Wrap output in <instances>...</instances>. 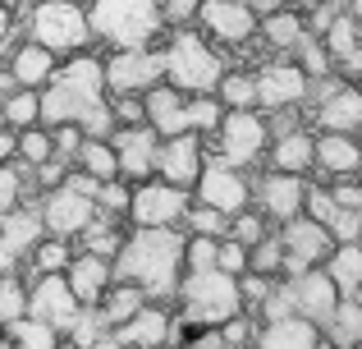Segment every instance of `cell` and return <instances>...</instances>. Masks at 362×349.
Masks as SVG:
<instances>
[{
  "mask_svg": "<svg viewBox=\"0 0 362 349\" xmlns=\"http://www.w3.org/2000/svg\"><path fill=\"white\" fill-rule=\"evenodd\" d=\"M184 225H129L115 253V280L142 290V299L175 304L179 276H184Z\"/></svg>",
  "mask_w": 362,
  "mask_h": 349,
  "instance_id": "obj_1",
  "label": "cell"
},
{
  "mask_svg": "<svg viewBox=\"0 0 362 349\" xmlns=\"http://www.w3.org/2000/svg\"><path fill=\"white\" fill-rule=\"evenodd\" d=\"M42 97V125H78L97 101H106V64L92 46L74 55H60L55 74L46 79V88L37 92Z\"/></svg>",
  "mask_w": 362,
  "mask_h": 349,
  "instance_id": "obj_2",
  "label": "cell"
},
{
  "mask_svg": "<svg viewBox=\"0 0 362 349\" xmlns=\"http://www.w3.org/2000/svg\"><path fill=\"white\" fill-rule=\"evenodd\" d=\"M160 64H165V83H175L179 92H216L221 74L230 69V55L197 33V23H170L160 37Z\"/></svg>",
  "mask_w": 362,
  "mask_h": 349,
  "instance_id": "obj_3",
  "label": "cell"
},
{
  "mask_svg": "<svg viewBox=\"0 0 362 349\" xmlns=\"http://www.w3.org/2000/svg\"><path fill=\"white\" fill-rule=\"evenodd\" d=\"M175 317L197 331V326H221L225 317L243 313V294H239V276L221 267H184L175 290Z\"/></svg>",
  "mask_w": 362,
  "mask_h": 349,
  "instance_id": "obj_4",
  "label": "cell"
},
{
  "mask_svg": "<svg viewBox=\"0 0 362 349\" xmlns=\"http://www.w3.org/2000/svg\"><path fill=\"white\" fill-rule=\"evenodd\" d=\"M92 23V42L110 46H156L170 18L160 0H83Z\"/></svg>",
  "mask_w": 362,
  "mask_h": 349,
  "instance_id": "obj_5",
  "label": "cell"
},
{
  "mask_svg": "<svg viewBox=\"0 0 362 349\" xmlns=\"http://www.w3.org/2000/svg\"><path fill=\"white\" fill-rule=\"evenodd\" d=\"M18 28L55 55H74L92 46V23L83 0H18Z\"/></svg>",
  "mask_w": 362,
  "mask_h": 349,
  "instance_id": "obj_6",
  "label": "cell"
},
{
  "mask_svg": "<svg viewBox=\"0 0 362 349\" xmlns=\"http://www.w3.org/2000/svg\"><path fill=\"white\" fill-rule=\"evenodd\" d=\"M202 143H206V152L221 156V161L243 166V171H257V166L266 161L271 120H266V110H257V106H243V110H230V106H225L221 125H216Z\"/></svg>",
  "mask_w": 362,
  "mask_h": 349,
  "instance_id": "obj_7",
  "label": "cell"
},
{
  "mask_svg": "<svg viewBox=\"0 0 362 349\" xmlns=\"http://www.w3.org/2000/svg\"><path fill=\"white\" fill-rule=\"evenodd\" d=\"M252 83H257V110H284V106H303L308 110V97H312V79L293 55H275V51H262L252 60Z\"/></svg>",
  "mask_w": 362,
  "mask_h": 349,
  "instance_id": "obj_8",
  "label": "cell"
},
{
  "mask_svg": "<svg viewBox=\"0 0 362 349\" xmlns=\"http://www.w3.org/2000/svg\"><path fill=\"white\" fill-rule=\"evenodd\" d=\"M193 23H197V33L211 37L230 60L257 51V9L247 5V0H202Z\"/></svg>",
  "mask_w": 362,
  "mask_h": 349,
  "instance_id": "obj_9",
  "label": "cell"
},
{
  "mask_svg": "<svg viewBox=\"0 0 362 349\" xmlns=\"http://www.w3.org/2000/svg\"><path fill=\"white\" fill-rule=\"evenodd\" d=\"M308 125L330 129V134H358L362 125V83L344 79V74H326L312 83L308 97Z\"/></svg>",
  "mask_w": 362,
  "mask_h": 349,
  "instance_id": "obj_10",
  "label": "cell"
},
{
  "mask_svg": "<svg viewBox=\"0 0 362 349\" xmlns=\"http://www.w3.org/2000/svg\"><path fill=\"white\" fill-rule=\"evenodd\" d=\"M193 202V188H179L160 175L147 179H133L129 184V225H179Z\"/></svg>",
  "mask_w": 362,
  "mask_h": 349,
  "instance_id": "obj_11",
  "label": "cell"
},
{
  "mask_svg": "<svg viewBox=\"0 0 362 349\" xmlns=\"http://www.w3.org/2000/svg\"><path fill=\"white\" fill-rule=\"evenodd\" d=\"M193 202H206V207H216V212H225V216L243 212V207L252 202V171L230 166V161H221V156L206 152L202 175L193 179Z\"/></svg>",
  "mask_w": 362,
  "mask_h": 349,
  "instance_id": "obj_12",
  "label": "cell"
},
{
  "mask_svg": "<svg viewBox=\"0 0 362 349\" xmlns=\"http://www.w3.org/2000/svg\"><path fill=\"white\" fill-rule=\"evenodd\" d=\"M101 64H106V92H138L142 97L151 83L165 79L160 46H110Z\"/></svg>",
  "mask_w": 362,
  "mask_h": 349,
  "instance_id": "obj_13",
  "label": "cell"
},
{
  "mask_svg": "<svg viewBox=\"0 0 362 349\" xmlns=\"http://www.w3.org/2000/svg\"><path fill=\"white\" fill-rule=\"evenodd\" d=\"M37 207H42V221H46V234H60V239H78L83 225L97 216V198L74 188L69 179H60L55 188H42L37 193Z\"/></svg>",
  "mask_w": 362,
  "mask_h": 349,
  "instance_id": "obj_14",
  "label": "cell"
},
{
  "mask_svg": "<svg viewBox=\"0 0 362 349\" xmlns=\"http://www.w3.org/2000/svg\"><path fill=\"white\" fill-rule=\"evenodd\" d=\"M303 198H308V175H289V171H252V207L266 216L271 225L289 221L303 212Z\"/></svg>",
  "mask_w": 362,
  "mask_h": 349,
  "instance_id": "obj_15",
  "label": "cell"
},
{
  "mask_svg": "<svg viewBox=\"0 0 362 349\" xmlns=\"http://www.w3.org/2000/svg\"><path fill=\"white\" fill-rule=\"evenodd\" d=\"M275 234H280V244H284V276H293V271H303V267H321L326 253L335 248L330 230L321 221H312L308 212L280 221V225H275Z\"/></svg>",
  "mask_w": 362,
  "mask_h": 349,
  "instance_id": "obj_16",
  "label": "cell"
},
{
  "mask_svg": "<svg viewBox=\"0 0 362 349\" xmlns=\"http://www.w3.org/2000/svg\"><path fill=\"white\" fill-rule=\"evenodd\" d=\"M78 308L83 304L74 299L64 271H42V276H28V317H37V322L64 331V326H69V317L78 313Z\"/></svg>",
  "mask_w": 362,
  "mask_h": 349,
  "instance_id": "obj_17",
  "label": "cell"
},
{
  "mask_svg": "<svg viewBox=\"0 0 362 349\" xmlns=\"http://www.w3.org/2000/svg\"><path fill=\"white\" fill-rule=\"evenodd\" d=\"M110 147H115V161H119V179H147L156 175V147H160V134L138 120V125H115L110 129Z\"/></svg>",
  "mask_w": 362,
  "mask_h": 349,
  "instance_id": "obj_18",
  "label": "cell"
},
{
  "mask_svg": "<svg viewBox=\"0 0 362 349\" xmlns=\"http://www.w3.org/2000/svg\"><path fill=\"white\" fill-rule=\"evenodd\" d=\"M170 322H175L170 304L147 299V304H142L124 326H110L106 345L110 349H160V345H170Z\"/></svg>",
  "mask_w": 362,
  "mask_h": 349,
  "instance_id": "obj_19",
  "label": "cell"
},
{
  "mask_svg": "<svg viewBox=\"0 0 362 349\" xmlns=\"http://www.w3.org/2000/svg\"><path fill=\"white\" fill-rule=\"evenodd\" d=\"M202 161H206V143L197 129H184V134H170L160 138L156 147V175L170 179L179 188H193V179L202 175Z\"/></svg>",
  "mask_w": 362,
  "mask_h": 349,
  "instance_id": "obj_20",
  "label": "cell"
},
{
  "mask_svg": "<svg viewBox=\"0 0 362 349\" xmlns=\"http://www.w3.org/2000/svg\"><path fill=\"white\" fill-rule=\"evenodd\" d=\"M284 280H289V294H293V313H303L317 326H326L330 313H335V304H339V290H335V280L326 276V267H303Z\"/></svg>",
  "mask_w": 362,
  "mask_h": 349,
  "instance_id": "obj_21",
  "label": "cell"
},
{
  "mask_svg": "<svg viewBox=\"0 0 362 349\" xmlns=\"http://www.w3.org/2000/svg\"><path fill=\"white\" fill-rule=\"evenodd\" d=\"M312 161H317V129L289 125L280 134H271L262 166H275V171H289V175H312Z\"/></svg>",
  "mask_w": 362,
  "mask_h": 349,
  "instance_id": "obj_22",
  "label": "cell"
},
{
  "mask_svg": "<svg viewBox=\"0 0 362 349\" xmlns=\"http://www.w3.org/2000/svg\"><path fill=\"white\" fill-rule=\"evenodd\" d=\"M9 69V79L18 83V88H46V79L55 74V64H60V55L46 51L42 42H33V37H14L9 42V51L0 55Z\"/></svg>",
  "mask_w": 362,
  "mask_h": 349,
  "instance_id": "obj_23",
  "label": "cell"
},
{
  "mask_svg": "<svg viewBox=\"0 0 362 349\" xmlns=\"http://www.w3.org/2000/svg\"><path fill=\"white\" fill-rule=\"evenodd\" d=\"M308 33L312 28H308V14H303L298 0L257 18V46H262V51H275V55H293Z\"/></svg>",
  "mask_w": 362,
  "mask_h": 349,
  "instance_id": "obj_24",
  "label": "cell"
},
{
  "mask_svg": "<svg viewBox=\"0 0 362 349\" xmlns=\"http://www.w3.org/2000/svg\"><path fill=\"white\" fill-rule=\"evenodd\" d=\"M142 120H147L160 138L184 134L188 129V92H179L175 83H165V79L151 83V88L142 92Z\"/></svg>",
  "mask_w": 362,
  "mask_h": 349,
  "instance_id": "obj_25",
  "label": "cell"
},
{
  "mask_svg": "<svg viewBox=\"0 0 362 349\" xmlns=\"http://www.w3.org/2000/svg\"><path fill=\"white\" fill-rule=\"evenodd\" d=\"M312 175H321V179L362 175V138L317 129V161H312Z\"/></svg>",
  "mask_w": 362,
  "mask_h": 349,
  "instance_id": "obj_26",
  "label": "cell"
},
{
  "mask_svg": "<svg viewBox=\"0 0 362 349\" xmlns=\"http://www.w3.org/2000/svg\"><path fill=\"white\" fill-rule=\"evenodd\" d=\"M64 280H69V290H74L78 304H101L106 285L115 280V267H110V258H101V253L74 248L69 253V267H64Z\"/></svg>",
  "mask_w": 362,
  "mask_h": 349,
  "instance_id": "obj_27",
  "label": "cell"
},
{
  "mask_svg": "<svg viewBox=\"0 0 362 349\" xmlns=\"http://www.w3.org/2000/svg\"><path fill=\"white\" fill-rule=\"evenodd\" d=\"M252 345L262 349H321V326L303 313H289V317H275V322H257V336Z\"/></svg>",
  "mask_w": 362,
  "mask_h": 349,
  "instance_id": "obj_28",
  "label": "cell"
},
{
  "mask_svg": "<svg viewBox=\"0 0 362 349\" xmlns=\"http://www.w3.org/2000/svg\"><path fill=\"white\" fill-rule=\"evenodd\" d=\"M46 234V221H42V207H37V198H28V202L9 207L5 216H0V239L9 244V248L18 253V258H28L33 253V244Z\"/></svg>",
  "mask_w": 362,
  "mask_h": 349,
  "instance_id": "obj_29",
  "label": "cell"
},
{
  "mask_svg": "<svg viewBox=\"0 0 362 349\" xmlns=\"http://www.w3.org/2000/svg\"><path fill=\"white\" fill-rule=\"evenodd\" d=\"M321 341L335 349H358L362 345V294H339L330 322L321 326Z\"/></svg>",
  "mask_w": 362,
  "mask_h": 349,
  "instance_id": "obj_30",
  "label": "cell"
},
{
  "mask_svg": "<svg viewBox=\"0 0 362 349\" xmlns=\"http://www.w3.org/2000/svg\"><path fill=\"white\" fill-rule=\"evenodd\" d=\"M0 345L5 349H60L64 336L55 331V326H46V322H37V317L23 313V317L0 326Z\"/></svg>",
  "mask_w": 362,
  "mask_h": 349,
  "instance_id": "obj_31",
  "label": "cell"
},
{
  "mask_svg": "<svg viewBox=\"0 0 362 349\" xmlns=\"http://www.w3.org/2000/svg\"><path fill=\"white\" fill-rule=\"evenodd\" d=\"M321 267H326V276L335 280L339 294H362V248H358V239L335 244Z\"/></svg>",
  "mask_w": 362,
  "mask_h": 349,
  "instance_id": "obj_32",
  "label": "cell"
},
{
  "mask_svg": "<svg viewBox=\"0 0 362 349\" xmlns=\"http://www.w3.org/2000/svg\"><path fill=\"white\" fill-rule=\"evenodd\" d=\"M124 234H129V221H119V216H101V212H97L88 225H83V234L74 239V248L101 253V258H110V262H115V253H119Z\"/></svg>",
  "mask_w": 362,
  "mask_h": 349,
  "instance_id": "obj_33",
  "label": "cell"
},
{
  "mask_svg": "<svg viewBox=\"0 0 362 349\" xmlns=\"http://www.w3.org/2000/svg\"><path fill=\"white\" fill-rule=\"evenodd\" d=\"M142 304H147V299H142L138 285H129V280H110L106 294H101V304H97V313H101V322H106V326H124Z\"/></svg>",
  "mask_w": 362,
  "mask_h": 349,
  "instance_id": "obj_34",
  "label": "cell"
},
{
  "mask_svg": "<svg viewBox=\"0 0 362 349\" xmlns=\"http://www.w3.org/2000/svg\"><path fill=\"white\" fill-rule=\"evenodd\" d=\"M106 331H110V326L101 322L97 304H83L60 336H64V345H74V349H106Z\"/></svg>",
  "mask_w": 362,
  "mask_h": 349,
  "instance_id": "obj_35",
  "label": "cell"
},
{
  "mask_svg": "<svg viewBox=\"0 0 362 349\" xmlns=\"http://www.w3.org/2000/svg\"><path fill=\"white\" fill-rule=\"evenodd\" d=\"M69 253H74V244L69 239H60V234H42V239L33 244V253L23 258V276H42V271H64L69 267Z\"/></svg>",
  "mask_w": 362,
  "mask_h": 349,
  "instance_id": "obj_36",
  "label": "cell"
},
{
  "mask_svg": "<svg viewBox=\"0 0 362 349\" xmlns=\"http://www.w3.org/2000/svg\"><path fill=\"white\" fill-rule=\"evenodd\" d=\"M216 97H221V106L230 110H243V106H257V83H252V64H234L221 74V83H216Z\"/></svg>",
  "mask_w": 362,
  "mask_h": 349,
  "instance_id": "obj_37",
  "label": "cell"
},
{
  "mask_svg": "<svg viewBox=\"0 0 362 349\" xmlns=\"http://www.w3.org/2000/svg\"><path fill=\"white\" fill-rule=\"evenodd\" d=\"M42 88H9L5 97H0V120L5 125H14V129H28V125H37L42 120V97H37Z\"/></svg>",
  "mask_w": 362,
  "mask_h": 349,
  "instance_id": "obj_38",
  "label": "cell"
},
{
  "mask_svg": "<svg viewBox=\"0 0 362 349\" xmlns=\"http://www.w3.org/2000/svg\"><path fill=\"white\" fill-rule=\"evenodd\" d=\"M74 166H78V171H88L92 179H115L119 175V161H115L110 138H83L78 152H74Z\"/></svg>",
  "mask_w": 362,
  "mask_h": 349,
  "instance_id": "obj_39",
  "label": "cell"
},
{
  "mask_svg": "<svg viewBox=\"0 0 362 349\" xmlns=\"http://www.w3.org/2000/svg\"><path fill=\"white\" fill-rule=\"evenodd\" d=\"M28 198H37V184L33 175H28L23 161H0V216L9 212V207L28 202Z\"/></svg>",
  "mask_w": 362,
  "mask_h": 349,
  "instance_id": "obj_40",
  "label": "cell"
},
{
  "mask_svg": "<svg viewBox=\"0 0 362 349\" xmlns=\"http://www.w3.org/2000/svg\"><path fill=\"white\" fill-rule=\"evenodd\" d=\"M46 156H55V143H51V125H28V129H18V152H14V161H23L28 171L33 166H42Z\"/></svg>",
  "mask_w": 362,
  "mask_h": 349,
  "instance_id": "obj_41",
  "label": "cell"
},
{
  "mask_svg": "<svg viewBox=\"0 0 362 349\" xmlns=\"http://www.w3.org/2000/svg\"><path fill=\"white\" fill-rule=\"evenodd\" d=\"M28 313V276L23 271H0V326Z\"/></svg>",
  "mask_w": 362,
  "mask_h": 349,
  "instance_id": "obj_42",
  "label": "cell"
},
{
  "mask_svg": "<svg viewBox=\"0 0 362 349\" xmlns=\"http://www.w3.org/2000/svg\"><path fill=\"white\" fill-rule=\"evenodd\" d=\"M247 271H262V276H284V244L280 234H262V239L247 248Z\"/></svg>",
  "mask_w": 362,
  "mask_h": 349,
  "instance_id": "obj_43",
  "label": "cell"
},
{
  "mask_svg": "<svg viewBox=\"0 0 362 349\" xmlns=\"http://www.w3.org/2000/svg\"><path fill=\"white\" fill-rule=\"evenodd\" d=\"M179 225H184V234H211V239L230 234V216L216 212V207H206V202H188V212H184Z\"/></svg>",
  "mask_w": 362,
  "mask_h": 349,
  "instance_id": "obj_44",
  "label": "cell"
},
{
  "mask_svg": "<svg viewBox=\"0 0 362 349\" xmlns=\"http://www.w3.org/2000/svg\"><path fill=\"white\" fill-rule=\"evenodd\" d=\"M221 115H225V106H221L216 92H193V97H188V129H197L202 138L221 125Z\"/></svg>",
  "mask_w": 362,
  "mask_h": 349,
  "instance_id": "obj_45",
  "label": "cell"
},
{
  "mask_svg": "<svg viewBox=\"0 0 362 349\" xmlns=\"http://www.w3.org/2000/svg\"><path fill=\"white\" fill-rule=\"evenodd\" d=\"M293 60L308 69V79L317 83V79H326V74H335V64H330V51H326V42H321L317 33H308L298 42V51H293Z\"/></svg>",
  "mask_w": 362,
  "mask_h": 349,
  "instance_id": "obj_46",
  "label": "cell"
},
{
  "mask_svg": "<svg viewBox=\"0 0 362 349\" xmlns=\"http://www.w3.org/2000/svg\"><path fill=\"white\" fill-rule=\"evenodd\" d=\"M271 230H275V225L266 221V216L257 212L252 202H247L243 212H234V216H230V234H234V239H239V244H247V248H252V244L262 239V234H271Z\"/></svg>",
  "mask_w": 362,
  "mask_h": 349,
  "instance_id": "obj_47",
  "label": "cell"
},
{
  "mask_svg": "<svg viewBox=\"0 0 362 349\" xmlns=\"http://www.w3.org/2000/svg\"><path fill=\"white\" fill-rule=\"evenodd\" d=\"M97 212L101 216H119V221H124V216H129V179H101V184H97Z\"/></svg>",
  "mask_w": 362,
  "mask_h": 349,
  "instance_id": "obj_48",
  "label": "cell"
},
{
  "mask_svg": "<svg viewBox=\"0 0 362 349\" xmlns=\"http://www.w3.org/2000/svg\"><path fill=\"white\" fill-rule=\"evenodd\" d=\"M216 267L230 271V276H243L247 271V244H239L234 234H221L216 239Z\"/></svg>",
  "mask_w": 362,
  "mask_h": 349,
  "instance_id": "obj_49",
  "label": "cell"
},
{
  "mask_svg": "<svg viewBox=\"0 0 362 349\" xmlns=\"http://www.w3.org/2000/svg\"><path fill=\"white\" fill-rule=\"evenodd\" d=\"M184 267H216V239L211 234H188L184 239Z\"/></svg>",
  "mask_w": 362,
  "mask_h": 349,
  "instance_id": "obj_50",
  "label": "cell"
},
{
  "mask_svg": "<svg viewBox=\"0 0 362 349\" xmlns=\"http://www.w3.org/2000/svg\"><path fill=\"white\" fill-rule=\"evenodd\" d=\"M275 276H262V271H243L239 276V294H243V308L247 313H257V304L266 299V290H271Z\"/></svg>",
  "mask_w": 362,
  "mask_h": 349,
  "instance_id": "obj_51",
  "label": "cell"
},
{
  "mask_svg": "<svg viewBox=\"0 0 362 349\" xmlns=\"http://www.w3.org/2000/svg\"><path fill=\"white\" fill-rule=\"evenodd\" d=\"M14 37H18V5H5V0H0V55L9 51Z\"/></svg>",
  "mask_w": 362,
  "mask_h": 349,
  "instance_id": "obj_52",
  "label": "cell"
},
{
  "mask_svg": "<svg viewBox=\"0 0 362 349\" xmlns=\"http://www.w3.org/2000/svg\"><path fill=\"white\" fill-rule=\"evenodd\" d=\"M197 5H202V0H160V9H165L170 23H193Z\"/></svg>",
  "mask_w": 362,
  "mask_h": 349,
  "instance_id": "obj_53",
  "label": "cell"
},
{
  "mask_svg": "<svg viewBox=\"0 0 362 349\" xmlns=\"http://www.w3.org/2000/svg\"><path fill=\"white\" fill-rule=\"evenodd\" d=\"M14 152H18V129L0 120V161H14Z\"/></svg>",
  "mask_w": 362,
  "mask_h": 349,
  "instance_id": "obj_54",
  "label": "cell"
},
{
  "mask_svg": "<svg viewBox=\"0 0 362 349\" xmlns=\"http://www.w3.org/2000/svg\"><path fill=\"white\" fill-rule=\"evenodd\" d=\"M18 267H23V258H18V253L0 239V271H18Z\"/></svg>",
  "mask_w": 362,
  "mask_h": 349,
  "instance_id": "obj_55",
  "label": "cell"
},
{
  "mask_svg": "<svg viewBox=\"0 0 362 349\" xmlns=\"http://www.w3.org/2000/svg\"><path fill=\"white\" fill-rule=\"evenodd\" d=\"M247 5L257 9V18L262 14H271V9H284V5H293V0H247Z\"/></svg>",
  "mask_w": 362,
  "mask_h": 349,
  "instance_id": "obj_56",
  "label": "cell"
},
{
  "mask_svg": "<svg viewBox=\"0 0 362 349\" xmlns=\"http://www.w3.org/2000/svg\"><path fill=\"white\" fill-rule=\"evenodd\" d=\"M5 5H18V0H5Z\"/></svg>",
  "mask_w": 362,
  "mask_h": 349,
  "instance_id": "obj_57",
  "label": "cell"
},
{
  "mask_svg": "<svg viewBox=\"0 0 362 349\" xmlns=\"http://www.w3.org/2000/svg\"><path fill=\"white\" fill-rule=\"evenodd\" d=\"M358 248H362V234H358Z\"/></svg>",
  "mask_w": 362,
  "mask_h": 349,
  "instance_id": "obj_58",
  "label": "cell"
},
{
  "mask_svg": "<svg viewBox=\"0 0 362 349\" xmlns=\"http://www.w3.org/2000/svg\"><path fill=\"white\" fill-rule=\"evenodd\" d=\"M358 138H362V125H358Z\"/></svg>",
  "mask_w": 362,
  "mask_h": 349,
  "instance_id": "obj_59",
  "label": "cell"
}]
</instances>
